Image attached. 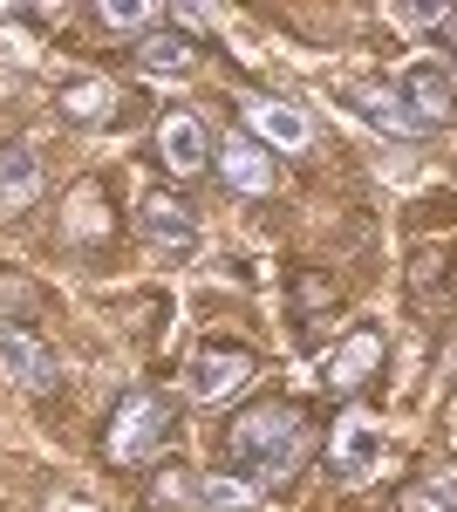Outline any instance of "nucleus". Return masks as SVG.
Here are the masks:
<instances>
[{
    "mask_svg": "<svg viewBox=\"0 0 457 512\" xmlns=\"http://www.w3.org/2000/svg\"><path fill=\"white\" fill-rule=\"evenodd\" d=\"M219 458H226L232 478L260 485V478H287L307 458V417L301 403H253L239 410L219 437Z\"/></svg>",
    "mask_w": 457,
    "mask_h": 512,
    "instance_id": "nucleus-1",
    "label": "nucleus"
},
{
    "mask_svg": "<svg viewBox=\"0 0 457 512\" xmlns=\"http://www.w3.org/2000/svg\"><path fill=\"white\" fill-rule=\"evenodd\" d=\"M171 437V403L157 390H130L123 403L110 410V431H103V451L110 465H151Z\"/></svg>",
    "mask_w": 457,
    "mask_h": 512,
    "instance_id": "nucleus-2",
    "label": "nucleus"
},
{
    "mask_svg": "<svg viewBox=\"0 0 457 512\" xmlns=\"http://www.w3.org/2000/svg\"><path fill=\"white\" fill-rule=\"evenodd\" d=\"M253 376H260L253 349H239V342H205V349L191 355V369H185V390L198 396V403H232Z\"/></svg>",
    "mask_w": 457,
    "mask_h": 512,
    "instance_id": "nucleus-3",
    "label": "nucleus"
},
{
    "mask_svg": "<svg viewBox=\"0 0 457 512\" xmlns=\"http://www.w3.org/2000/svg\"><path fill=\"white\" fill-rule=\"evenodd\" d=\"M396 96H403V110L430 130V123H451L457 117V76L437 62V55H417L403 76H396Z\"/></svg>",
    "mask_w": 457,
    "mask_h": 512,
    "instance_id": "nucleus-4",
    "label": "nucleus"
},
{
    "mask_svg": "<svg viewBox=\"0 0 457 512\" xmlns=\"http://www.w3.org/2000/svg\"><path fill=\"white\" fill-rule=\"evenodd\" d=\"M137 233H144V246L164 253V260H191V253H198V219H191L185 198H171V192H151L137 205Z\"/></svg>",
    "mask_w": 457,
    "mask_h": 512,
    "instance_id": "nucleus-5",
    "label": "nucleus"
},
{
    "mask_svg": "<svg viewBox=\"0 0 457 512\" xmlns=\"http://www.w3.org/2000/svg\"><path fill=\"white\" fill-rule=\"evenodd\" d=\"M0 369L21 383V390H55L62 383V355L48 349L41 335H28V328H14V321H0Z\"/></svg>",
    "mask_w": 457,
    "mask_h": 512,
    "instance_id": "nucleus-6",
    "label": "nucleus"
},
{
    "mask_svg": "<svg viewBox=\"0 0 457 512\" xmlns=\"http://www.w3.org/2000/svg\"><path fill=\"white\" fill-rule=\"evenodd\" d=\"M382 355H389L382 328H355V335H342V349L321 362V390H328V396H355L382 369Z\"/></svg>",
    "mask_w": 457,
    "mask_h": 512,
    "instance_id": "nucleus-7",
    "label": "nucleus"
},
{
    "mask_svg": "<svg viewBox=\"0 0 457 512\" xmlns=\"http://www.w3.org/2000/svg\"><path fill=\"white\" fill-rule=\"evenodd\" d=\"M246 130H253V144L260 151H307V137H314V123H307V110H294V103H273V96H253L246 103Z\"/></svg>",
    "mask_w": 457,
    "mask_h": 512,
    "instance_id": "nucleus-8",
    "label": "nucleus"
},
{
    "mask_svg": "<svg viewBox=\"0 0 457 512\" xmlns=\"http://www.w3.org/2000/svg\"><path fill=\"white\" fill-rule=\"evenodd\" d=\"M382 424L376 417H342L335 424V472L348 478V485H369V478L382 472Z\"/></svg>",
    "mask_w": 457,
    "mask_h": 512,
    "instance_id": "nucleus-9",
    "label": "nucleus"
},
{
    "mask_svg": "<svg viewBox=\"0 0 457 512\" xmlns=\"http://www.w3.org/2000/svg\"><path fill=\"white\" fill-rule=\"evenodd\" d=\"M157 158L171 178H198L205 164H212V144H205V123L185 117V110H171V117L157 123Z\"/></svg>",
    "mask_w": 457,
    "mask_h": 512,
    "instance_id": "nucleus-10",
    "label": "nucleus"
},
{
    "mask_svg": "<svg viewBox=\"0 0 457 512\" xmlns=\"http://www.w3.org/2000/svg\"><path fill=\"white\" fill-rule=\"evenodd\" d=\"M219 178H226L232 192H246V198H267L280 171H273V158L253 144V137H226V144H219Z\"/></svg>",
    "mask_w": 457,
    "mask_h": 512,
    "instance_id": "nucleus-11",
    "label": "nucleus"
},
{
    "mask_svg": "<svg viewBox=\"0 0 457 512\" xmlns=\"http://www.w3.org/2000/svg\"><path fill=\"white\" fill-rule=\"evenodd\" d=\"M342 103L355 110V117H369L376 130H389V137H417V130H423V123L403 110V96H396V89H382V82H348Z\"/></svg>",
    "mask_w": 457,
    "mask_h": 512,
    "instance_id": "nucleus-12",
    "label": "nucleus"
},
{
    "mask_svg": "<svg viewBox=\"0 0 457 512\" xmlns=\"http://www.w3.org/2000/svg\"><path fill=\"white\" fill-rule=\"evenodd\" d=\"M41 192V151L28 137H14V144H0V212H21V205H35Z\"/></svg>",
    "mask_w": 457,
    "mask_h": 512,
    "instance_id": "nucleus-13",
    "label": "nucleus"
},
{
    "mask_svg": "<svg viewBox=\"0 0 457 512\" xmlns=\"http://www.w3.org/2000/svg\"><path fill=\"white\" fill-rule=\"evenodd\" d=\"M116 96H123L116 82L76 76V82H62V96H55V103H62V117H69V123H110L116 117Z\"/></svg>",
    "mask_w": 457,
    "mask_h": 512,
    "instance_id": "nucleus-14",
    "label": "nucleus"
},
{
    "mask_svg": "<svg viewBox=\"0 0 457 512\" xmlns=\"http://www.w3.org/2000/svg\"><path fill=\"white\" fill-rule=\"evenodd\" d=\"M137 69H144V76H191V69H198V48H191L185 35H164V28H151V35L137 41Z\"/></svg>",
    "mask_w": 457,
    "mask_h": 512,
    "instance_id": "nucleus-15",
    "label": "nucleus"
},
{
    "mask_svg": "<svg viewBox=\"0 0 457 512\" xmlns=\"http://www.w3.org/2000/svg\"><path fill=\"white\" fill-rule=\"evenodd\" d=\"M198 506L205 512H260V485H246V478H232V472H212V478H198Z\"/></svg>",
    "mask_w": 457,
    "mask_h": 512,
    "instance_id": "nucleus-16",
    "label": "nucleus"
},
{
    "mask_svg": "<svg viewBox=\"0 0 457 512\" xmlns=\"http://www.w3.org/2000/svg\"><path fill=\"white\" fill-rule=\"evenodd\" d=\"M96 21L116 28V35H151L157 28V7H137V0H103L96 7Z\"/></svg>",
    "mask_w": 457,
    "mask_h": 512,
    "instance_id": "nucleus-17",
    "label": "nucleus"
},
{
    "mask_svg": "<svg viewBox=\"0 0 457 512\" xmlns=\"http://www.w3.org/2000/svg\"><path fill=\"white\" fill-rule=\"evenodd\" d=\"M451 55H457V14H451Z\"/></svg>",
    "mask_w": 457,
    "mask_h": 512,
    "instance_id": "nucleus-18",
    "label": "nucleus"
}]
</instances>
